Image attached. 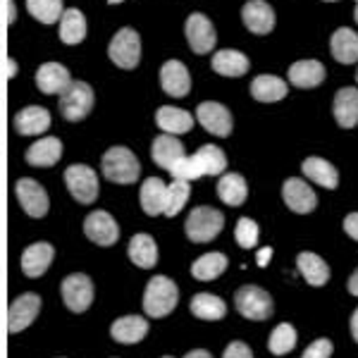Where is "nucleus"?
<instances>
[{"mask_svg":"<svg viewBox=\"0 0 358 358\" xmlns=\"http://www.w3.org/2000/svg\"><path fill=\"white\" fill-rule=\"evenodd\" d=\"M177 301H179L177 285L170 277L158 275L148 282L146 292H143V313L148 317H165L175 310Z\"/></svg>","mask_w":358,"mask_h":358,"instance_id":"obj_1","label":"nucleus"},{"mask_svg":"<svg viewBox=\"0 0 358 358\" xmlns=\"http://www.w3.org/2000/svg\"><path fill=\"white\" fill-rule=\"evenodd\" d=\"M101 170L103 177L110 179L113 184H134L138 175H141L138 158L124 146H115L103 155Z\"/></svg>","mask_w":358,"mask_h":358,"instance_id":"obj_2","label":"nucleus"},{"mask_svg":"<svg viewBox=\"0 0 358 358\" xmlns=\"http://www.w3.org/2000/svg\"><path fill=\"white\" fill-rule=\"evenodd\" d=\"M224 227V215L220 210L210 206H199L192 210V215L187 217V236L194 241V244H206V241H213L217 234L222 232Z\"/></svg>","mask_w":358,"mask_h":358,"instance_id":"obj_3","label":"nucleus"},{"mask_svg":"<svg viewBox=\"0 0 358 358\" xmlns=\"http://www.w3.org/2000/svg\"><path fill=\"white\" fill-rule=\"evenodd\" d=\"M94 89L84 82H72L65 94H60V113L69 122H82L94 108Z\"/></svg>","mask_w":358,"mask_h":358,"instance_id":"obj_4","label":"nucleus"},{"mask_svg":"<svg viewBox=\"0 0 358 358\" xmlns=\"http://www.w3.org/2000/svg\"><path fill=\"white\" fill-rule=\"evenodd\" d=\"M234 306L248 320H268L273 315V299L256 285H246L234 294Z\"/></svg>","mask_w":358,"mask_h":358,"instance_id":"obj_5","label":"nucleus"},{"mask_svg":"<svg viewBox=\"0 0 358 358\" xmlns=\"http://www.w3.org/2000/svg\"><path fill=\"white\" fill-rule=\"evenodd\" d=\"M108 55L117 67L122 69H134L141 60V38L134 29L124 27L113 36L110 45H108Z\"/></svg>","mask_w":358,"mask_h":358,"instance_id":"obj_6","label":"nucleus"},{"mask_svg":"<svg viewBox=\"0 0 358 358\" xmlns=\"http://www.w3.org/2000/svg\"><path fill=\"white\" fill-rule=\"evenodd\" d=\"M67 189L79 203L89 206L98 199V177L96 170L89 165H69L65 170Z\"/></svg>","mask_w":358,"mask_h":358,"instance_id":"obj_7","label":"nucleus"},{"mask_svg":"<svg viewBox=\"0 0 358 358\" xmlns=\"http://www.w3.org/2000/svg\"><path fill=\"white\" fill-rule=\"evenodd\" d=\"M60 294L62 301H65V306L72 313H84L91 306V301H94V282L82 273L69 275L62 280Z\"/></svg>","mask_w":358,"mask_h":358,"instance_id":"obj_8","label":"nucleus"},{"mask_svg":"<svg viewBox=\"0 0 358 358\" xmlns=\"http://www.w3.org/2000/svg\"><path fill=\"white\" fill-rule=\"evenodd\" d=\"M184 31H187V41L192 45L194 53L206 55L215 48V41H217L215 27H213V22L208 20L206 15H201V13L189 15L187 24H184Z\"/></svg>","mask_w":358,"mask_h":358,"instance_id":"obj_9","label":"nucleus"},{"mask_svg":"<svg viewBox=\"0 0 358 358\" xmlns=\"http://www.w3.org/2000/svg\"><path fill=\"white\" fill-rule=\"evenodd\" d=\"M38 310H41V299L38 294H22L20 299H15L10 303L8 310V330L13 334L24 332L34 320H36Z\"/></svg>","mask_w":358,"mask_h":358,"instance_id":"obj_10","label":"nucleus"},{"mask_svg":"<svg viewBox=\"0 0 358 358\" xmlns=\"http://www.w3.org/2000/svg\"><path fill=\"white\" fill-rule=\"evenodd\" d=\"M17 199H20V206L24 208V213L29 217H43L50 208L48 194L36 179H20L17 182Z\"/></svg>","mask_w":358,"mask_h":358,"instance_id":"obj_11","label":"nucleus"},{"mask_svg":"<svg viewBox=\"0 0 358 358\" xmlns=\"http://www.w3.org/2000/svg\"><path fill=\"white\" fill-rule=\"evenodd\" d=\"M196 120H199L206 131H210L215 136H229V131H232V115H229V110L222 103L215 101L201 103L196 108Z\"/></svg>","mask_w":358,"mask_h":358,"instance_id":"obj_12","label":"nucleus"},{"mask_svg":"<svg viewBox=\"0 0 358 358\" xmlns=\"http://www.w3.org/2000/svg\"><path fill=\"white\" fill-rule=\"evenodd\" d=\"M84 234L98 246H113L120 239V227L110 213L96 210L84 220Z\"/></svg>","mask_w":358,"mask_h":358,"instance_id":"obj_13","label":"nucleus"},{"mask_svg":"<svg viewBox=\"0 0 358 358\" xmlns=\"http://www.w3.org/2000/svg\"><path fill=\"white\" fill-rule=\"evenodd\" d=\"M160 84H163L167 96L184 98L192 89V74H189L187 65H182L179 60H167L160 69Z\"/></svg>","mask_w":358,"mask_h":358,"instance_id":"obj_14","label":"nucleus"},{"mask_svg":"<svg viewBox=\"0 0 358 358\" xmlns=\"http://www.w3.org/2000/svg\"><path fill=\"white\" fill-rule=\"evenodd\" d=\"M282 199H285L287 208H292L294 213H310L317 206V196L303 179H287L282 187Z\"/></svg>","mask_w":358,"mask_h":358,"instance_id":"obj_15","label":"nucleus"},{"mask_svg":"<svg viewBox=\"0 0 358 358\" xmlns=\"http://www.w3.org/2000/svg\"><path fill=\"white\" fill-rule=\"evenodd\" d=\"M241 20H244L246 29L251 34H270L275 27V13L265 0H248V3L241 8Z\"/></svg>","mask_w":358,"mask_h":358,"instance_id":"obj_16","label":"nucleus"},{"mask_svg":"<svg viewBox=\"0 0 358 358\" xmlns=\"http://www.w3.org/2000/svg\"><path fill=\"white\" fill-rule=\"evenodd\" d=\"M36 84L38 91L55 96V94H65L67 86L72 84V77H69V69L65 65H60V62H45L36 72Z\"/></svg>","mask_w":358,"mask_h":358,"instance_id":"obj_17","label":"nucleus"},{"mask_svg":"<svg viewBox=\"0 0 358 358\" xmlns=\"http://www.w3.org/2000/svg\"><path fill=\"white\" fill-rule=\"evenodd\" d=\"M53 246L45 244V241H38V244H31L22 253V273L27 277H41L45 270L53 263Z\"/></svg>","mask_w":358,"mask_h":358,"instance_id":"obj_18","label":"nucleus"},{"mask_svg":"<svg viewBox=\"0 0 358 358\" xmlns=\"http://www.w3.org/2000/svg\"><path fill=\"white\" fill-rule=\"evenodd\" d=\"M334 120L344 129H351V127L358 124V89L346 86V89L337 91V96H334Z\"/></svg>","mask_w":358,"mask_h":358,"instance_id":"obj_19","label":"nucleus"},{"mask_svg":"<svg viewBox=\"0 0 358 358\" xmlns=\"http://www.w3.org/2000/svg\"><path fill=\"white\" fill-rule=\"evenodd\" d=\"M151 155H153V160H155V165H158V167H163V170H172L177 160L184 158L187 153H184V143L179 141L177 136L163 134V136L153 138Z\"/></svg>","mask_w":358,"mask_h":358,"instance_id":"obj_20","label":"nucleus"},{"mask_svg":"<svg viewBox=\"0 0 358 358\" xmlns=\"http://www.w3.org/2000/svg\"><path fill=\"white\" fill-rule=\"evenodd\" d=\"M48 127H50V113L41 106H29L24 110H20V115L15 117V129L22 136L43 134Z\"/></svg>","mask_w":358,"mask_h":358,"instance_id":"obj_21","label":"nucleus"},{"mask_svg":"<svg viewBox=\"0 0 358 358\" xmlns=\"http://www.w3.org/2000/svg\"><path fill=\"white\" fill-rule=\"evenodd\" d=\"M146 332H148V322H146V317H141V315H124V317H120V320H115L110 327L113 339L120 344L141 342V339L146 337Z\"/></svg>","mask_w":358,"mask_h":358,"instance_id":"obj_22","label":"nucleus"},{"mask_svg":"<svg viewBox=\"0 0 358 358\" xmlns=\"http://www.w3.org/2000/svg\"><path fill=\"white\" fill-rule=\"evenodd\" d=\"M60 155H62V141L55 136H48L29 146L27 163L34 167H53L60 160Z\"/></svg>","mask_w":358,"mask_h":358,"instance_id":"obj_23","label":"nucleus"},{"mask_svg":"<svg viewBox=\"0 0 358 358\" xmlns=\"http://www.w3.org/2000/svg\"><path fill=\"white\" fill-rule=\"evenodd\" d=\"M155 122H158V127L165 131V134H172V136L187 134V131H192V127H194L192 113L182 110V108H172V106L160 108V110L155 113Z\"/></svg>","mask_w":358,"mask_h":358,"instance_id":"obj_24","label":"nucleus"},{"mask_svg":"<svg viewBox=\"0 0 358 358\" xmlns=\"http://www.w3.org/2000/svg\"><path fill=\"white\" fill-rule=\"evenodd\" d=\"M325 79V65L317 60H299L289 67V82L299 89H313Z\"/></svg>","mask_w":358,"mask_h":358,"instance_id":"obj_25","label":"nucleus"},{"mask_svg":"<svg viewBox=\"0 0 358 358\" xmlns=\"http://www.w3.org/2000/svg\"><path fill=\"white\" fill-rule=\"evenodd\" d=\"M127 253H129V261L134 265H138V268H143V270L153 268V265L158 263V246H155V239L151 234H134L131 236Z\"/></svg>","mask_w":358,"mask_h":358,"instance_id":"obj_26","label":"nucleus"},{"mask_svg":"<svg viewBox=\"0 0 358 358\" xmlns=\"http://www.w3.org/2000/svg\"><path fill=\"white\" fill-rule=\"evenodd\" d=\"M330 50L334 55V60L344 62V65H351V62H358V34L354 29H337L332 34L330 41Z\"/></svg>","mask_w":358,"mask_h":358,"instance_id":"obj_27","label":"nucleus"},{"mask_svg":"<svg viewBox=\"0 0 358 358\" xmlns=\"http://www.w3.org/2000/svg\"><path fill=\"white\" fill-rule=\"evenodd\" d=\"M296 268H299V273L303 275V280L308 282L310 287H322L327 280H330V268H327V263L322 261L320 256L310 253V251L299 253Z\"/></svg>","mask_w":358,"mask_h":358,"instance_id":"obj_28","label":"nucleus"},{"mask_svg":"<svg viewBox=\"0 0 358 358\" xmlns=\"http://www.w3.org/2000/svg\"><path fill=\"white\" fill-rule=\"evenodd\" d=\"M248 57L244 53H239V50H217L215 55H213V69H215L217 74H222V77H244L248 72Z\"/></svg>","mask_w":358,"mask_h":358,"instance_id":"obj_29","label":"nucleus"},{"mask_svg":"<svg viewBox=\"0 0 358 358\" xmlns=\"http://www.w3.org/2000/svg\"><path fill=\"white\" fill-rule=\"evenodd\" d=\"M86 38V17L82 10L69 8L60 17V41L67 45H77Z\"/></svg>","mask_w":358,"mask_h":358,"instance_id":"obj_30","label":"nucleus"},{"mask_svg":"<svg viewBox=\"0 0 358 358\" xmlns=\"http://www.w3.org/2000/svg\"><path fill=\"white\" fill-rule=\"evenodd\" d=\"M165 194H167V187L163 179H158V177L146 179L141 187V194H138L143 213H146V215H160L165 208Z\"/></svg>","mask_w":358,"mask_h":358,"instance_id":"obj_31","label":"nucleus"},{"mask_svg":"<svg viewBox=\"0 0 358 358\" xmlns=\"http://www.w3.org/2000/svg\"><path fill=\"white\" fill-rule=\"evenodd\" d=\"M301 170H303L306 179H313L315 184H320V187H325V189H337V184H339L337 167H334L332 163H327V160L306 158Z\"/></svg>","mask_w":358,"mask_h":358,"instance_id":"obj_32","label":"nucleus"},{"mask_svg":"<svg viewBox=\"0 0 358 358\" xmlns=\"http://www.w3.org/2000/svg\"><path fill=\"white\" fill-rule=\"evenodd\" d=\"M251 96L261 103L282 101V98H287V84L280 77H273V74H261V77L253 79Z\"/></svg>","mask_w":358,"mask_h":358,"instance_id":"obj_33","label":"nucleus"},{"mask_svg":"<svg viewBox=\"0 0 358 358\" xmlns=\"http://www.w3.org/2000/svg\"><path fill=\"white\" fill-rule=\"evenodd\" d=\"M192 313L199 317V320H222L224 313H227V306L220 296L215 294H196L192 299Z\"/></svg>","mask_w":358,"mask_h":358,"instance_id":"obj_34","label":"nucleus"},{"mask_svg":"<svg viewBox=\"0 0 358 358\" xmlns=\"http://www.w3.org/2000/svg\"><path fill=\"white\" fill-rule=\"evenodd\" d=\"M227 256L224 253H206V256H201L199 261H196L192 265V275L196 277V280L201 282H210V280H217L224 270H227Z\"/></svg>","mask_w":358,"mask_h":358,"instance_id":"obj_35","label":"nucleus"},{"mask_svg":"<svg viewBox=\"0 0 358 358\" xmlns=\"http://www.w3.org/2000/svg\"><path fill=\"white\" fill-rule=\"evenodd\" d=\"M217 196H220L227 206H241L248 196L246 179L241 175H236V172L222 175V179L217 182Z\"/></svg>","mask_w":358,"mask_h":358,"instance_id":"obj_36","label":"nucleus"},{"mask_svg":"<svg viewBox=\"0 0 358 358\" xmlns=\"http://www.w3.org/2000/svg\"><path fill=\"white\" fill-rule=\"evenodd\" d=\"M194 158H196V163H199L201 172H203V177L206 175L217 177V175H222L224 167H227V158H224L222 148L213 146V143L210 146H201L199 151L194 153Z\"/></svg>","mask_w":358,"mask_h":358,"instance_id":"obj_37","label":"nucleus"},{"mask_svg":"<svg viewBox=\"0 0 358 358\" xmlns=\"http://www.w3.org/2000/svg\"><path fill=\"white\" fill-rule=\"evenodd\" d=\"M27 10L41 24H55L62 17V0H27Z\"/></svg>","mask_w":358,"mask_h":358,"instance_id":"obj_38","label":"nucleus"},{"mask_svg":"<svg viewBox=\"0 0 358 358\" xmlns=\"http://www.w3.org/2000/svg\"><path fill=\"white\" fill-rule=\"evenodd\" d=\"M294 346H296V330H294L289 322H282V325H277L273 330V334H270V339H268L270 354L287 356Z\"/></svg>","mask_w":358,"mask_h":358,"instance_id":"obj_39","label":"nucleus"},{"mask_svg":"<svg viewBox=\"0 0 358 358\" xmlns=\"http://www.w3.org/2000/svg\"><path fill=\"white\" fill-rule=\"evenodd\" d=\"M189 182H182V179H175V182L167 187V194H165V208H163V215L167 217H175L189 201Z\"/></svg>","mask_w":358,"mask_h":358,"instance_id":"obj_40","label":"nucleus"},{"mask_svg":"<svg viewBox=\"0 0 358 358\" xmlns=\"http://www.w3.org/2000/svg\"><path fill=\"white\" fill-rule=\"evenodd\" d=\"M234 236H236V244L241 248H253L258 244V224L253 222L251 217H241V220L236 222Z\"/></svg>","mask_w":358,"mask_h":358,"instance_id":"obj_41","label":"nucleus"},{"mask_svg":"<svg viewBox=\"0 0 358 358\" xmlns=\"http://www.w3.org/2000/svg\"><path fill=\"white\" fill-rule=\"evenodd\" d=\"M170 172H172V177L182 179V182H192V179H201V177H203V172H201V167H199V163H196L194 155H192V158H189V155L179 158Z\"/></svg>","mask_w":358,"mask_h":358,"instance_id":"obj_42","label":"nucleus"},{"mask_svg":"<svg viewBox=\"0 0 358 358\" xmlns=\"http://www.w3.org/2000/svg\"><path fill=\"white\" fill-rule=\"evenodd\" d=\"M330 356H332L330 339H315V342L303 351L301 358H330Z\"/></svg>","mask_w":358,"mask_h":358,"instance_id":"obj_43","label":"nucleus"},{"mask_svg":"<svg viewBox=\"0 0 358 358\" xmlns=\"http://www.w3.org/2000/svg\"><path fill=\"white\" fill-rule=\"evenodd\" d=\"M222 358H253V354L244 342H232L224 349Z\"/></svg>","mask_w":358,"mask_h":358,"instance_id":"obj_44","label":"nucleus"},{"mask_svg":"<svg viewBox=\"0 0 358 358\" xmlns=\"http://www.w3.org/2000/svg\"><path fill=\"white\" fill-rule=\"evenodd\" d=\"M344 232L354 241H358V213H351V215L344 217Z\"/></svg>","mask_w":358,"mask_h":358,"instance_id":"obj_45","label":"nucleus"},{"mask_svg":"<svg viewBox=\"0 0 358 358\" xmlns=\"http://www.w3.org/2000/svg\"><path fill=\"white\" fill-rule=\"evenodd\" d=\"M270 256H273V248H270V246L261 248V251H258V265H261V268H265V265L270 263Z\"/></svg>","mask_w":358,"mask_h":358,"instance_id":"obj_46","label":"nucleus"},{"mask_svg":"<svg viewBox=\"0 0 358 358\" xmlns=\"http://www.w3.org/2000/svg\"><path fill=\"white\" fill-rule=\"evenodd\" d=\"M5 5H8V22L13 24L17 20V10H15V0H5Z\"/></svg>","mask_w":358,"mask_h":358,"instance_id":"obj_47","label":"nucleus"},{"mask_svg":"<svg viewBox=\"0 0 358 358\" xmlns=\"http://www.w3.org/2000/svg\"><path fill=\"white\" fill-rule=\"evenodd\" d=\"M349 292L354 294V296H358V270L349 277Z\"/></svg>","mask_w":358,"mask_h":358,"instance_id":"obj_48","label":"nucleus"},{"mask_svg":"<svg viewBox=\"0 0 358 358\" xmlns=\"http://www.w3.org/2000/svg\"><path fill=\"white\" fill-rule=\"evenodd\" d=\"M184 358H213V356L208 354V351H203V349H196V351H189Z\"/></svg>","mask_w":358,"mask_h":358,"instance_id":"obj_49","label":"nucleus"},{"mask_svg":"<svg viewBox=\"0 0 358 358\" xmlns=\"http://www.w3.org/2000/svg\"><path fill=\"white\" fill-rule=\"evenodd\" d=\"M351 334H354V339L358 342V308H356V313L351 315Z\"/></svg>","mask_w":358,"mask_h":358,"instance_id":"obj_50","label":"nucleus"},{"mask_svg":"<svg viewBox=\"0 0 358 358\" xmlns=\"http://www.w3.org/2000/svg\"><path fill=\"white\" fill-rule=\"evenodd\" d=\"M15 72H17V65H15L13 57H10V60H8V74H10V77H15Z\"/></svg>","mask_w":358,"mask_h":358,"instance_id":"obj_51","label":"nucleus"},{"mask_svg":"<svg viewBox=\"0 0 358 358\" xmlns=\"http://www.w3.org/2000/svg\"><path fill=\"white\" fill-rule=\"evenodd\" d=\"M108 3H122V0H108Z\"/></svg>","mask_w":358,"mask_h":358,"instance_id":"obj_52","label":"nucleus"},{"mask_svg":"<svg viewBox=\"0 0 358 358\" xmlns=\"http://www.w3.org/2000/svg\"><path fill=\"white\" fill-rule=\"evenodd\" d=\"M354 17H356V22H358V8H356V13H354Z\"/></svg>","mask_w":358,"mask_h":358,"instance_id":"obj_53","label":"nucleus"},{"mask_svg":"<svg viewBox=\"0 0 358 358\" xmlns=\"http://www.w3.org/2000/svg\"><path fill=\"white\" fill-rule=\"evenodd\" d=\"M325 3H337V0H325Z\"/></svg>","mask_w":358,"mask_h":358,"instance_id":"obj_54","label":"nucleus"},{"mask_svg":"<svg viewBox=\"0 0 358 358\" xmlns=\"http://www.w3.org/2000/svg\"><path fill=\"white\" fill-rule=\"evenodd\" d=\"M356 82H358V72H356Z\"/></svg>","mask_w":358,"mask_h":358,"instance_id":"obj_55","label":"nucleus"},{"mask_svg":"<svg viewBox=\"0 0 358 358\" xmlns=\"http://www.w3.org/2000/svg\"><path fill=\"white\" fill-rule=\"evenodd\" d=\"M163 358H172V356H163Z\"/></svg>","mask_w":358,"mask_h":358,"instance_id":"obj_56","label":"nucleus"}]
</instances>
